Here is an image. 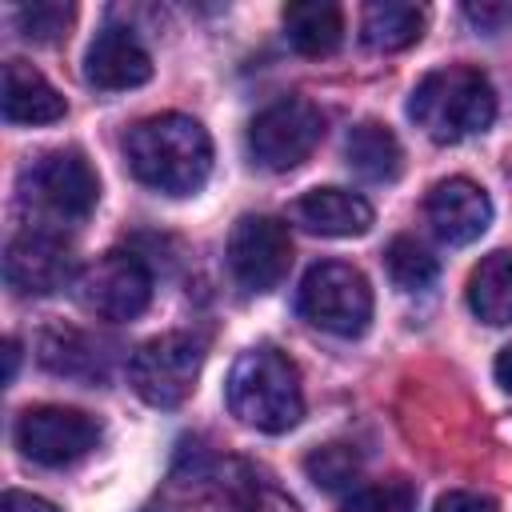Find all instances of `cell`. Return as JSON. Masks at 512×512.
<instances>
[{"mask_svg":"<svg viewBox=\"0 0 512 512\" xmlns=\"http://www.w3.org/2000/svg\"><path fill=\"white\" fill-rule=\"evenodd\" d=\"M124 156L132 176L164 196H192L212 172V140L204 124L184 112L140 120L124 140Z\"/></svg>","mask_w":512,"mask_h":512,"instance_id":"obj_1","label":"cell"},{"mask_svg":"<svg viewBox=\"0 0 512 512\" xmlns=\"http://www.w3.org/2000/svg\"><path fill=\"white\" fill-rule=\"evenodd\" d=\"M224 396H228V412L244 428H256L268 436L292 432L304 416L300 372L284 352H276L268 344L240 352V360L228 372Z\"/></svg>","mask_w":512,"mask_h":512,"instance_id":"obj_2","label":"cell"},{"mask_svg":"<svg viewBox=\"0 0 512 512\" xmlns=\"http://www.w3.org/2000/svg\"><path fill=\"white\" fill-rule=\"evenodd\" d=\"M412 124L436 144H460L488 132L496 120V92L488 76L472 64H448L428 72L408 96Z\"/></svg>","mask_w":512,"mask_h":512,"instance_id":"obj_3","label":"cell"},{"mask_svg":"<svg viewBox=\"0 0 512 512\" xmlns=\"http://www.w3.org/2000/svg\"><path fill=\"white\" fill-rule=\"evenodd\" d=\"M296 312L312 328L352 340V336H364L372 324V288L360 268L344 260H320L300 280Z\"/></svg>","mask_w":512,"mask_h":512,"instance_id":"obj_4","label":"cell"},{"mask_svg":"<svg viewBox=\"0 0 512 512\" xmlns=\"http://www.w3.org/2000/svg\"><path fill=\"white\" fill-rule=\"evenodd\" d=\"M20 200L52 224H80L100 200V180L76 148H56L20 172Z\"/></svg>","mask_w":512,"mask_h":512,"instance_id":"obj_5","label":"cell"},{"mask_svg":"<svg viewBox=\"0 0 512 512\" xmlns=\"http://www.w3.org/2000/svg\"><path fill=\"white\" fill-rule=\"evenodd\" d=\"M204 368L200 340L184 332H164L144 340L128 360V384L132 392L152 408H176L192 396Z\"/></svg>","mask_w":512,"mask_h":512,"instance_id":"obj_6","label":"cell"},{"mask_svg":"<svg viewBox=\"0 0 512 512\" xmlns=\"http://www.w3.org/2000/svg\"><path fill=\"white\" fill-rule=\"evenodd\" d=\"M324 136V112L304 96H284L248 124V152L268 172H292Z\"/></svg>","mask_w":512,"mask_h":512,"instance_id":"obj_7","label":"cell"},{"mask_svg":"<svg viewBox=\"0 0 512 512\" xmlns=\"http://www.w3.org/2000/svg\"><path fill=\"white\" fill-rule=\"evenodd\" d=\"M76 300L100 320H136L152 300V272L136 252H104L76 272Z\"/></svg>","mask_w":512,"mask_h":512,"instance_id":"obj_8","label":"cell"},{"mask_svg":"<svg viewBox=\"0 0 512 512\" xmlns=\"http://www.w3.org/2000/svg\"><path fill=\"white\" fill-rule=\"evenodd\" d=\"M104 428L96 416L64 404H36L16 420V448L44 468H64L100 444Z\"/></svg>","mask_w":512,"mask_h":512,"instance_id":"obj_9","label":"cell"},{"mask_svg":"<svg viewBox=\"0 0 512 512\" xmlns=\"http://www.w3.org/2000/svg\"><path fill=\"white\" fill-rule=\"evenodd\" d=\"M228 268L240 288L272 292L292 268V236L276 216H240L228 232Z\"/></svg>","mask_w":512,"mask_h":512,"instance_id":"obj_10","label":"cell"},{"mask_svg":"<svg viewBox=\"0 0 512 512\" xmlns=\"http://www.w3.org/2000/svg\"><path fill=\"white\" fill-rule=\"evenodd\" d=\"M4 284L16 296H52L64 284H76V260L60 232L36 228L20 232L4 248Z\"/></svg>","mask_w":512,"mask_h":512,"instance_id":"obj_11","label":"cell"},{"mask_svg":"<svg viewBox=\"0 0 512 512\" xmlns=\"http://www.w3.org/2000/svg\"><path fill=\"white\" fill-rule=\"evenodd\" d=\"M424 216H428L432 232L444 244L464 248V244H472V240H480L488 232V224H492V200H488V192L476 180L448 176V180H440L428 192Z\"/></svg>","mask_w":512,"mask_h":512,"instance_id":"obj_12","label":"cell"},{"mask_svg":"<svg viewBox=\"0 0 512 512\" xmlns=\"http://www.w3.org/2000/svg\"><path fill=\"white\" fill-rule=\"evenodd\" d=\"M148 76H152V56L132 28L108 24L96 32V40L84 52V80L100 92L140 88Z\"/></svg>","mask_w":512,"mask_h":512,"instance_id":"obj_13","label":"cell"},{"mask_svg":"<svg viewBox=\"0 0 512 512\" xmlns=\"http://www.w3.org/2000/svg\"><path fill=\"white\" fill-rule=\"evenodd\" d=\"M0 108H4L8 124H56L68 112L64 96L48 84V76L40 68L24 64V60H8L4 64Z\"/></svg>","mask_w":512,"mask_h":512,"instance_id":"obj_14","label":"cell"},{"mask_svg":"<svg viewBox=\"0 0 512 512\" xmlns=\"http://www.w3.org/2000/svg\"><path fill=\"white\" fill-rule=\"evenodd\" d=\"M296 220L320 236H364L372 228V204L348 188H312L296 200Z\"/></svg>","mask_w":512,"mask_h":512,"instance_id":"obj_15","label":"cell"},{"mask_svg":"<svg viewBox=\"0 0 512 512\" xmlns=\"http://www.w3.org/2000/svg\"><path fill=\"white\" fill-rule=\"evenodd\" d=\"M36 360L48 372L68 376V380H104V372H108L96 336H88L84 328H72V324L44 328L36 340Z\"/></svg>","mask_w":512,"mask_h":512,"instance_id":"obj_16","label":"cell"},{"mask_svg":"<svg viewBox=\"0 0 512 512\" xmlns=\"http://www.w3.org/2000/svg\"><path fill=\"white\" fill-rule=\"evenodd\" d=\"M284 36L300 56H328L344 40V12L328 0H300L280 12Z\"/></svg>","mask_w":512,"mask_h":512,"instance_id":"obj_17","label":"cell"},{"mask_svg":"<svg viewBox=\"0 0 512 512\" xmlns=\"http://www.w3.org/2000/svg\"><path fill=\"white\" fill-rule=\"evenodd\" d=\"M344 156H348V168L360 176V180H372V184H388L400 176V164H404V152H400V140L388 124L380 120H364L348 132L344 140Z\"/></svg>","mask_w":512,"mask_h":512,"instance_id":"obj_18","label":"cell"},{"mask_svg":"<svg viewBox=\"0 0 512 512\" xmlns=\"http://www.w3.org/2000/svg\"><path fill=\"white\" fill-rule=\"evenodd\" d=\"M428 12L404 0H372L360 16V40L372 52H400L424 36Z\"/></svg>","mask_w":512,"mask_h":512,"instance_id":"obj_19","label":"cell"},{"mask_svg":"<svg viewBox=\"0 0 512 512\" xmlns=\"http://www.w3.org/2000/svg\"><path fill=\"white\" fill-rule=\"evenodd\" d=\"M468 308L484 324H512V252H488L468 276Z\"/></svg>","mask_w":512,"mask_h":512,"instance_id":"obj_20","label":"cell"},{"mask_svg":"<svg viewBox=\"0 0 512 512\" xmlns=\"http://www.w3.org/2000/svg\"><path fill=\"white\" fill-rule=\"evenodd\" d=\"M384 268H388L392 284L404 288V292H424V288H432L436 276H440L436 256H432L420 240H412V236H396V240L384 248Z\"/></svg>","mask_w":512,"mask_h":512,"instance_id":"obj_21","label":"cell"},{"mask_svg":"<svg viewBox=\"0 0 512 512\" xmlns=\"http://www.w3.org/2000/svg\"><path fill=\"white\" fill-rule=\"evenodd\" d=\"M304 472H308V480H312L316 488L340 492V488H348V484L360 476V456H356L352 444H324V448L308 452Z\"/></svg>","mask_w":512,"mask_h":512,"instance_id":"obj_22","label":"cell"},{"mask_svg":"<svg viewBox=\"0 0 512 512\" xmlns=\"http://www.w3.org/2000/svg\"><path fill=\"white\" fill-rule=\"evenodd\" d=\"M72 4H60V0H36V4H20L16 8V28L24 40H36V44H52L68 32L72 24Z\"/></svg>","mask_w":512,"mask_h":512,"instance_id":"obj_23","label":"cell"},{"mask_svg":"<svg viewBox=\"0 0 512 512\" xmlns=\"http://www.w3.org/2000/svg\"><path fill=\"white\" fill-rule=\"evenodd\" d=\"M340 512H416V488L408 480H380L360 492H352Z\"/></svg>","mask_w":512,"mask_h":512,"instance_id":"obj_24","label":"cell"},{"mask_svg":"<svg viewBox=\"0 0 512 512\" xmlns=\"http://www.w3.org/2000/svg\"><path fill=\"white\" fill-rule=\"evenodd\" d=\"M236 500L244 504V512H300L280 488H272V484H264V480H256L252 472L236 484Z\"/></svg>","mask_w":512,"mask_h":512,"instance_id":"obj_25","label":"cell"},{"mask_svg":"<svg viewBox=\"0 0 512 512\" xmlns=\"http://www.w3.org/2000/svg\"><path fill=\"white\" fill-rule=\"evenodd\" d=\"M432 512H496V500L484 496V492H464V488H456V492H444Z\"/></svg>","mask_w":512,"mask_h":512,"instance_id":"obj_26","label":"cell"},{"mask_svg":"<svg viewBox=\"0 0 512 512\" xmlns=\"http://www.w3.org/2000/svg\"><path fill=\"white\" fill-rule=\"evenodd\" d=\"M464 16L484 28V32H496L504 24H512V4H464Z\"/></svg>","mask_w":512,"mask_h":512,"instance_id":"obj_27","label":"cell"},{"mask_svg":"<svg viewBox=\"0 0 512 512\" xmlns=\"http://www.w3.org/2000/svg\"><path fill=\"white\" fill-rule=\"evenodd\" d=\"M0 512H60L56 504H48L44 496H32V492H4L0 500Z\"/></svg>","mask_w":512,"mask_h":512,"instance_id":"obj_28","label":"cell"},{"mask_svg":"<svg viewBox=\"0 0 512 512\" xmlns=\"http://www.w3.org/2000/svg\"><path fill=\"white\" fill-rule=\"evenodd\" d=\"M492 372H496V384H500L504 392H512V344H508V348H500V356H496Z\"/></svg>","mask_w":512,"mask_h":512,"instance_id":"obj_29","label":"cell"},{"mask_svg":"<svg viewBox=\"0 0 512 512\" xmlns=\"http://www.w3.org/2000/svg\"><path fill=\"white\" fill-rule=\"evenodd\" d=\"M16 364H20V344H16V340H8V344H4V380H12V376H16Z\"/></svg>","mask_w":512,"mask_h":512,"instance_id":"obj_30","label":"cell"}]
</instances>
